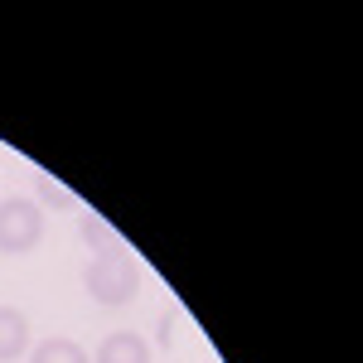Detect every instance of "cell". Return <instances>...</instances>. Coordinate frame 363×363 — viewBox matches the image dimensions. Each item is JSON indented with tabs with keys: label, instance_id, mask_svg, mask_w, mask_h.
Segmentation results:
<instances>
[{
	"label": "cell",
	"instance_id": "6da1fadb",
	"mask_svg": "<svg viewBox=\"0 0 363 363\" xmlns=\"http://www.w3.org/2000/svg\"><path fill=\"white\" fill-rule=\"evenodd\" d=\"M83 286L97 306H126L140 286V272L131 262V252H97L83 272Z\"/></svg>",
	"mask_w": 363,
	"mask_h": 363
},
{
	"label": "cell",
	"instance_id": "7a4b0ae2",
	"mask_svg": "<svg viewBox=\"0 0 363 363\" xmlns=\"http://www.w3.org/2000/svg\"><path fill=\"white\" fill-rule=\"evenodd\" d=\"M39 238H44V208L34 199H0V252L20 257L39 247Z\"/></svg>",
	"mask_w": 363,
	"mask_h": 363
},
{
	"label": "cell",
	"instance_id": "3957f363",
	"mask_svg": "<svg viewBox=\"0 0 363 363\" xmlns=\"http://www.w3.org/2000/svg\"><path fill=\"white\" fill-rule=\"evenodd\" d=\"M97 363H150V344L131 330H121V335H107L97 344Z\"/></svg>",
	"mask_w": 363,
	"mask_h": 363
},
{
	"label": "cell",
	"instance_id": "277c9868",
	"mask_svg": "<svg viewBox=\"0 0 363 363\" xmlns=\"http://www.w3.org/2000/svg\"><path fill=\"white\" fill-rule=\"evenodd\" d=\"M25 344H29V320H25V310L0 306V363L20 359V354H25Z\"/></svg>",
	"mask_w": 363,
	"mask_h": 363
},
{
	"label": "cell",
	"instance_id": "5b68a950",
	"mask_svg": "<svg viewBox=\"0 0 363 363\" xmlns=\"http://www.w3.org/2000/svg\"><path fill=\"white\" fill-rule=\"evenodd\" d=\"M83 242L92 247V257H97V252H126L121 233H116L102 213H83Z\"/></svg>",
	"mask_w": 363,
	"mask_h": 363
},
{
	"label": "cell",
	"instance_id": "8992f818",
	"mask_svg": "<svg viewBox=\"0 0 363 363\" xmlns=\"http://www.w3.org/2000/svg\"><path fill=\"white\" fill-rule=\"evenodd\" d=\"M29 363H87V354L73 339H44V344H34Z\"/></svg>",
	"mask_w": 363,
	"mask_h": 363
},
{
	"label": "cell",
	"instance_id": "52a82bcc",
	"mask_svg": "<svg viewBox=\"0 0 363 363\" xmlns=\"http://www.w3.org/2000/svg\"><path fill=\"white\" fill-rule=\"evenodd\" d=\"M39 199H44V203H73V189H63V184H54V179H44V184H39Z\"/></svg>",
	"mask_w": 363,
	"mask_h": 363
}]
</instances>
